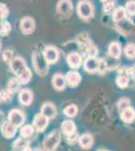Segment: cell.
Listing matches in <instances>:
<instances>
[{
    "mask_svg": "<svg viewBox=\"0 0 135 151\" xmlns=\"http://www.w3.org/2000/svg\"><path fill=\"white\" fill-rule=\"evenodd\" d=\"M10 69L21 84H27L31 79V70L27 68L25 60L22 58H13L10 62Z\"/></svg>",
    "mask_w": 135,
    "mask_h": 151,
    "instance_id": "1",
    "label": "cell"
},
{
    "mask_svg": "<svg viewBox=\"0 0 135 151\" xmlns=\"http://www.w3.org/2000/svg\"><path fill=\"white\" fill-rule=\"evenodd\" d=\"M32 64L34 67V70L38 75L43 77L48 74V63L45 60V55L43 52H34L32 53Z\"/></svg>",
    "mask_w": 135,
    "mask_h": 151,
    "instance_id": "2",
    "label": "cell"
},
{
    "mask_svg": "<svg viewBox=\"0 0 135 151\" xmlns=\"http://www.w3.org/2000/svg\"><path fill=\"white\" fill-rule=\"evenodd\" d=\"M62 139V133L60 130H53L43 140V147L45 150H55Z\"/></svg>",
    "mask_w": 135,
    "mask_h": 151,
    "instance_id": "3",
    "label": "cell"
},
{
    "mask_svg": "<svg viewBox=\"0 0 135 151\" xmlns=\"http://www.w3.org/2000/svg\"><path fill=\"white\" fill-rule=\"evenodd\" d=\"M78 15L84 20L92 18L94 15V6L89 0H82L78 4Z\"/></svg>",
    "mask_w": 135,
    "mask_h": 151,
    "instance_id": "4",
    "label": "cell"
},
{
    "mask_svg": "<svg viewBox=\"0 0 135 151\" xmlns=\"http://www.w3.org/2000/svg\"><path fill=\"white\" fill-rule=\"evenodd\" d=\"M8 121L14 126H16L17 128L21 127L25 121V115L22 111L18 110V109H13L8 113Z\"/></svg>",
    "mask_w": 135,
    "mask_h": 151,
    "instance_id": "5",
    "label": "cell"
},
{
    "mask_svg": "<svg viewBox=\"0 0 135 151\" xmlns=\"http://www.w3.org/2000/svg\"><path fill=\"white\" fill-rule=\"evenodd\" d=\"M56 10L63 17H69L73 12V3L71 0H60L56 5Z\"/></svg>",
    "mask_w": 135,
    "mask_h": 151,
    "instance_id": "6",
    "label": "cell"
},
{
    "mask_svg": "<svg viewBox=\"0 0 135 151\" xmlns=\"http://www.w3.org/2000/svg\"><path fill=\"white\" fill-rule=\"evenodd\" d=\"M48 121L50 119L46 116H45L43 114L38 113L34 116L33 118V127L38 131V132H43L45 130L46 127L48 125Z\"/></svg>",
    "mask_w": 135,
    "mask_h": 151,
    "instance_id": "7",
    "label": "cell"
},
{
    "mask_svg": "<svg viewBox=\"0 0 135 151\" xmlns=\"http://www.w3.org/2000/svg\"><path fill=\"white\" fill-rule=\"evenodd\" d=\"M43 55H45V60H48V63L50 65L51 64H56L58 60V58H60V52L55 47H46L45 50H43Z\"/></svg>",
    "mask_w": 135,
    "mask_h": 151,
    "instance_id": "8",
    "label": "cell"
},
{
    "mask_svg": "<svg viewBox=\"0 0 135 151\" xmlns=\"http://www.w3.org/2000/svg\"><path fill=\"white\" fill-rule=\"evenodd\" d=\"M100 60H98V58H96V57L88 58L84 63L85 70L88 73H91V74L98 72V70H99V67H100Z\"/></svg>",
    "mask_w": 135,
    "mask_h": 151,
    "instance_id": "9",
    "label": "cell"
},
{
    "mask_svg": "<svg viewBox=\"0 0 135 151\" xmlns=\"http://www.w3.org/2000/svg\"><path fill=\"white\" fill-rule=\"evenodd\" d=\"M17 130V127L14 126L13 124L8 122H3V124L1 125V133L7 139H11L12 137H14Z\"/></svg>",
    "mask_w": 135,
    "mask_h": 151,
    "instance_id": "10",
    "label": "cell"
},
{
    "mask_svg": "<svg viewBox=\"0 0 135 151\" xmlns=\"http://www.w3.org/2000/svg\"><path fill=\"white\" fill-rule=\"evenodd\" d=\"M20 28L24 35H29L34 30L35 28V22L33 18L31 17H24L20 21Z\"/></svg>",
    "mask_w": 135,
    "mask_h": 151,
    "instance_id": "11",
    "label": "cell"
},
{
    "mask_svg": "<svg viewBox=\"0 0 135 151\" xmlns=\"http://www.w3.org/2000/svg\"><path fill=\"white\" fill-rule=\"evenodd\" d=\"M40 113L46 116L48 119H53L56 115V108L51 102H46L41 106Z\"/></svg>",
    "mask_w": 135,
    "mask_h": 151,
    "instance_id": "12",
    "label": "cell"
},
{
    "mask_svg": "<svg viewBox=\"0 0 135 151\" xmlns=\"http://www.w3.org/2000/svg\"><path fill=\"white\" fill-rule=\"evenodd\" d=\"M18 99H19L20 104L24 105V106H29V105L32 103L33 94H32V92H31L30 90H28V89L22 90V91L19 93Z\"/></svg>",
    "mask_w": 135,
    "mask_h": 151,
    "instance_id": "13",
    "label": "cell"
},
{
    "mask_svg": "<svg viewBox=\"0 0 135 151\" xmlns=\"http://www.w3.org/2000/svg\"><path fill=\"white\" fill-rule=\"evenodd\" d=\"M67 63L73 69H78L82 64V58L78 52H71L67 57Z\"/></svg>",
    "mask_w": 135,
    "mask_h": 151,
    "instance_id": "14",
    "label": "cell"
},
{
    "mask_svg": "<svg viewBox=\"0 0 135 151\" xmlns=\"http://www.w3.org/2000/svg\"><path fill=\"white\" fill-rule=\"evenodd\" d=\"M51 83H53V86L56 90L58 91H62L67 86V81H66V77H64L63 75L61 74H56L53 77V80H51Z\"/></svg>",
    "mask_w": 135,
    "mask_h": 151,
    "instance_id": "15",
    "label": "cell"
},
{
    "mask_svg": "<svg viewBox=\"0 0 135 151\" xmlns=\"http://www.w3.org/2000/svg\"><path fill=\"white\" fill-rule=\"evenodd\" d=\"M79 144L83 149H90L94 143V138L89 133H85L79 137Z\"/></svg>",
    "mask_w": 135,
    "mask_h": 151,
    "instance_id": "16",
    "label": "cell"
},
{
    "mask_svg": "<svg viewBox=\"0 0 135 151\" xmlns=\"http://www.w3.org/2000/svg\"><path fill=\"white\" fill-rule=\"evenodd\" d=\"M120 116L123 122L130 124L135 120V110L131 106H129L128 108L120 112Z\"/></svg>",
    "mask_w": 135,
    "mask_h": 151,
    "instance_id": "17",
    "label": "cell"
},
{
    "mask_svg": "<svg viewBox=\"0 0 135 151\" xmlns=\"http://www.w3.org/2000/svg\"><path fill=\"white\" fill-rule=\"evenodd\" d=\"M66 81H67V85L71 88H75L80 84L81 76L77 72H69L66 76Z\"/></svg>",
    "mask_w": 135,
    "mask_h": 151,
    "instance_id": "18",
    "label": "cell"
},
{
    "mask_svg": "<svg viewBox=\"0 0 135 151\" xmlns=\"http://www.w3.org/2000/svg\"><path fill=\"white\" fill-rule=\"evenodd\" d=\"M61 129H62V132L64 135L67 137V136L71 135V134L77 132V127H76V124L71 120H66L62 123V126H61Z\"/></svg>",
    "mask_w": 135,
    "mask_h": 151,
    "instance_id": "19",
    "label": "cell"
},
{
    "mask_svg": "<svg viewBox=\"0 0 135 151\" xmlns=\"http://www.w3.org/2000/svg\"><path fill=\"white\" fill-rule=\"evenodd\" d=\"M122 50H121V45H120L119 42H111L109 45V47H108V53H109L110 57H112L113 58H119L120 55H121Z\"/></svg>",
    "mask_w": 135,
    "mask_h": 151,
    "instance_id": "20",
    "label": "cell"
},
{
    "mask_svg": "<svg viewBox=\"0 0 135 151\" xmlns=\"http://www.w3.org/2000/svg\"><path fill=\"white\" fill-rule=\"evenodd\" d=\"M126 9L124 7L120 6V7H116L113 11V20L115 22H120V21L124 20L126 18Z\"/></svg>",
    "mask_w": 135,
    "mask_h": 151,
    "instance_id": "21",
    "label": "cell"
},
{
    "mask_svg": "<svg viewBox=\"0 0 135 151\" xmlns=\"http://www.w3.org/2000/svg\"><path fill=\"white\" fill-rule=\"evenodd\" d=\"M29 142L28 139L25 138H18L15 142L13 143V149L14 150H28L29 149Z\"/></svg>",
    "mask_w": 135,
    "mask_h": 151,
    "instance_id": "22",
    "label": "cell"
},
{
    "mask_svg": "<svg viewBox=\"0 0 135 151\" xmlns=\"http://www.w3.org/2000/svg\"><path fill=\"white\" fill-rule=\"evenodd\" d=\"M34 133V128L31 125H24L20 129V136L25 139H29Z\"/></svg>",
    "mask_w": 135,
    "mask_h": 151,
    "instance_id": "23",
    "label": "cell"
},
{
    "mask_svg": "<svg viewBox=\"0 0 135 151\" xmlns=\"http://www.w3.org/2000/svg\"><path fill=\"white\" fill-rule=\"evenodd\" d=\"M20 84L21 83L19 82V80L17 78H12V79L9 80L8 85H7V91H9L11 94L15 93L20 87Z\"/></svg>",
    "mask_w": 135,
    "mask_h": 151,
    "instance_id": "24",
    "label": "cell"
},
{
    "mask_svg": "<svg viewBox=\"0 0 135 151\" xmlns=\"http://www.w3.org/2000/svg\"><path fill=\"white\" fill-rule=\"evenodd\" d=\"M116 83H117V86L121 89H125L126 87H128L129 85V78L127 77L126 75H119L116 79Z\"/></svg>",
    "mask_w": 135,
    "mask_h": 151,
    "instance_id": "25",
    "label": "cell"
},
{
    "mask_svg": "<svg viewBox=\"0 0 135 151\" xmlns=\"http://www.w3.org/2000/svg\"><path fill=\"white\" fill-rule=\"evenodd\" d=\"M78 113V107L76 106V105H69L65 108V110H64V114H65L66 116L69 117V118H73V117H75L77 115Z\"/></svg>",
    "mask_w": 135,
    "mask_h": 151,
    "instance_id": "26",
    "label": "cell"
},
{
    "mask_svg": "<svg viewBox=\"0 0 135 151\" xmlns=\"http://www.w3.org/2000/svg\"><path fill=\"white\" fill-rule=\"evenodd\" d=\"M124 53L127 58L132 60L135 58V43H128L124 48Z\"/></svg>",
    "mask_w": 135,
    "mask_h": 151,
    "instance_id": "27",
    "label": "cell"
},
{
    "mask_svg": "<svg viewBox=\"0 0 135 151\" xmlns=\"http://www.w3.org/2000/svg\"><path fill=\"white\" fill-rule=\"evenodd\" d=\"M11 31V25L7 21H3L0 24V35H8Z\"/></svg>",
    "mask_w": 135,
    "mask_h": 151,
    "instance_id": "28",
    "label": "cell"
},
{
    "mask_svg": "<svg viewBox=\"0 0 135 151\" xmlns=\"http://www.w3.org/2000/svg\"><path fill=\"white\" fill-rule=\"evenodd\" d=\"M125 9H126V12L129 15H135V1L130 0V1L127 2L126 5H125Z\"/></svg>",
    "mask_w": 135,
    "mask_h": 151,
    "instance_id": "29",
    "label": "cell"
},
{
    "mask_svg": "<svg viewBox=\"0 0 135 151\" xmlns=\"http://www.w3.org/2000/svg\"><path fill=\"white\" fill-rule=\"evenodd\" d=\"M129 106H130V100L127 99V98H122L118 102V110H119V112L125 110V109L128 108Z\"/></svg>",
    "mask_w": 135,
    "mask_h": 151,
    "instance_id": "30",
    "label": "cell"
},
{
    "mask_svg": "<svg viewBox=\"0 0 135 151\" xmlns=\"http://www.w3.org/2000/svg\"><path fill=\"white\" fill-rule=\"evenodd\" d=\"M8 15V8L5 4L0 3V19L3 20L6 18V16Z\"/></svg>",
    "mask_w": 135,
    "mask_h": 151,
    "instance_id": "31",
    "label": "cell"
},
{
    "mask_svg": "<svg viewBox=\"0 0 135 151\" xmlns=\"http://www.w3.org/2000/svg\"><path fill=\"white\" fill-rule=\"evenodd\" d=\"M10 92L9 91H1L0 92V101L2 102H9L11 99Z\"/></svg>",
    "mask_w": 135,
    "mask_h": 151,
    "instance_id": "32",
    "label": "cell"
},
{
    "mask_svg": "<svg viewBox=\"0 0 135 151\" xmlns=\"http://www.w3.org/2000/svg\"><path fill=\"white\" fill-rule=\"evenodd\" d=\"M2 58H3V60L6 63H10L12 60V58H13V52H11L10 50H7L5 52H3V55H2Z\"/></svg>",
    "mask_w": 135,
    "mask_h": 151,
    "instance_id": "33",
    "label": "cell"
},
{
    "mask_svg": "<svg viewBox=\"0 0 135 151\" xmlns=\"http://www.w3.org/2000/svg\"><path fill=\"white\" fill-rule=\"evenodd\" d=\"M105 12H109L110 10H112L114 8V1L113 0H107L104 2V5H103Z\"/></svg>",
    "mask_w": 135,
    "mask_h": 151,
    "instance_id": "34",
    "label": "cell"
},
{
    "mask_svg": "<svg viewBox=\"0 0 135 151\" xmlns=\"http://www.w3.org/2000/svg\"><path fill=\"white\" fill-rule=\"evenodd\" d=\"M77 140H79V136H78L77 132L71 134V135L67 136V141L69 143H71V144H73V143H75Z\"/></svg>",
    "mask_w": 135,
    "mask_h": 151,
    "instance_id": "35",
    "label": "cell"
},
{
    "mask_svg": "<svg viewBox=\"0 0 135 151\" xmlns=\"http://www.w3.org/2000/svg\"><path fill=\"white\" fill-rule=\"evenodd\" d=\"M87 52H88V55H89V58H94V57L97 55L98 50H97V48H96L95 47H88Z\"/></svg>",
    "mask_w": 135,
    "mask_h": 151,
    "instance_id": "36",
    "label": "cell"
},
{
    "mask_svg": "<svg viewBox=\"0 0 135 151\" xmlns=\"http://www.w3.org/2000/svg\"><path fill=\"white\" fill-rule=\"evenodd\" d=\"M107 69V65H106V63L104 62V60H100V67H99V70L98 72H100V73H104L105 70H106Z\"/></svg>",
    "mask_w": 135,
    "mask_h": 151,
    "instance_id": "37",
    "label": "cell"
},
{
    "mask_svg": "<svg viewBox=\"0 0 135 151\" xmlns=\"http://www.w3.org/2000/svg\"><path fill=\"white\" fill-rule=\"evenodd\" d=\"M3 122H4V116H3V113L0 111V127H1V125L3 124Z\"/></svg>",
    "mask_w": 135,
    "mask_h": 151,
    "instance_id": "38",
    "label": "cell"
},
{
    "mask_svg": "<svg viewBox=\"0 0 135 151\" xmlns=\"http://www.w3.org/2000/svg\"><path fill=\"white\" fill-rule=\"evenodd\" d=\"M0 50H1V40H0Z\"/></svg>",
    "mask_w": 135,
    "mask_h": 151,
    "instance_id": "39",
    "label": "cell"
},
{
    "mask_svg": "<svg viewBox=\"0 0 135 151\" xmlns=\"http://www.w3.org/2000/svg\"><path fill=\"white\" fill-rule=\"evenodd\" d=\"M101 1H103V2H105V1H107V0H101Z\"/></svg>",
    "mask_w": 135,
    "mask_h": 151,
    "instance_id": "40",
    "label": "cell"
},
{
    "mask_svg": "<svg viewBox=\"0 0 135 151\" xmlns=\"http://www.w3.org/2000/svg\"><path fill=\"white\" fill-rule=\"evenodd\" d=\"M0 20H1V19H0ZM0 24H1V23H0Z\"/></svg>",
    "mask_w": 135,
    "mask_h": 151,
    "instance_id": "41",
    "label": "cell"
}]
</instances>
